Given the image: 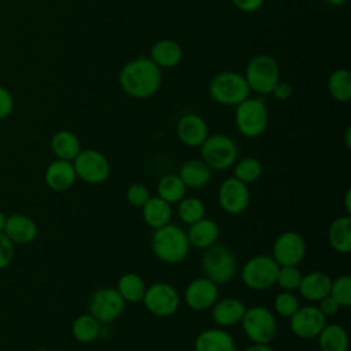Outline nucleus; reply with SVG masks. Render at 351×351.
I'll list each match as a JSON object with an SVG mask.
<instances>
[{
  "label": "nucleus",
  "mask_w": 351,
  "mask_h": 351,
  "mask_svg": "<svg viewBox=\"0 0 351 351\" xmlns=\"http://www.w3.org/2000/svg\"><path fill=\"white\" fill-rule=\"evenodd\" d=\"M71 335L80 343H92L101 335V324L92 314L84 313L73 321Z\"/></svg>",
  "instance_id": "nucleus-31"
},
{
  "label": "nucleus",
  "mask_w": 351,
  "mask_h": 351,
  "mask_svg": "<svg viewBox=\"0 0 351 351\" xmlns=\"http://www.w3.org/2000/svg\"><path fill=\"white\" fill-rule=\"evenodd\" d=\"M240 325L245 337L254 344H270L278 329L274 313L265 306L247 307Z\"/></svg>",
  "instance_id": "nucleus-7"
},
{
  "label": "nucleus",
  "mask_w": 351,
  "mask_h": 351,
  "mask_svg": "<svg viewBox=\"0 0 351 351\" xmlns=\"http://www.w3.org/2000/svg\"><path fill=\"white\" fill-rule=\"evenodd\" d=\"M177 215L182 223L192 225L206 217V206L196 196H184L177 203Z\"/></svg>",
  "instance_id": "nucleus-35"
},
{
  "label": "nucleus",
  "mask_w": 351,
  "mask_h": 351,
  "mask_svg": "<svg viewBox=\"0 0 351 351\" xmlns=\"http://www.w3.org/2000/svg\"><path fill=\"white\" fill-rule=\"evenodd\" d=\"M247 306L237 298L218 299L211 307L213 322L223 329L236 326L241 322Z\"/></svg>",
  "instance_id": "nucleus-18"
},
{
  "label": "nucleus",
  "mask_w": 351,
  "mask_h": 351,
  "mask_svg": "<svg viewBox=\"0 0 351 351\" xmlns=\"http://www.w3.org/2000/svg\"><path fill=\"white\" fill-rule=\"evenodd\" d=\"M151 250L158 261L167 265H177L186 259L191 245L186 232L181 226L170 222L154 230Z\"/></svg>",
  "instance_id": "nucleus-2"
},
{
  "label": "nucleus",
  "mask_w": 351,
  "mask_h": 351,
  "mask_svg": "<svg viewBox=\"0 0 351 351\" xmlns=\"http://www.w3.org/2000/svg\"><path fill=\"white\" fill-rule=\"evenodd\" d=\"M211 169L202 159L186 160L178 171L185 186L191 189H200L206 186L211 180Z\"/></svg>",
  "instance_id": "nucleus-27"
},
{
  "label": "nucleus",
  "mask_w": 351,
  "mask_h": 351,
  "mask_svg": "<svg viewBox=\"0 0 351 351\" xmlns=\"http://www.w3.org/2000/svg\"><path fill=\"white\" fill-rule=\"evenodd\" d=\"M244 78L250 90L259 95H270L274 85L280 81L278 63L269 53H258L248 62Z\"/></svg>",
  "instance_id": "nucleus-8"
},
{
  "label": "nucleus",
  "mask_w": 351,
  "mask_h": 351,
  "mask_svg": "<svg viewBox=\"0 0 351 351\" xmlns=\"http://www.w3.org/2000/svg\"><path fill=\"white\" fill-rule=\"evenodd\" d=\"M311 351H319V350H311Z\"/></svg>",
  "instance_id": "nucleus-51"
},
{
  "label": "nucleus",
  "mask_w": 351,
  "mask_h": 351,
  "mask_svg": "<svg viewBox=\"0 0 351 351\" xmlns=\"http://www.w3.org/2000/svg\"><path fill=\"white\" fill-rule=\"evenodd\" d=\"M52 351H66V350H60V348H58V350H52Z\"/></svg>",
  "instance_id": "nucleus-50"
},
{
  "label": "nucleus",
  "mask_w": 351,
  "mask_h": 351,
  "mask_svg": "<svg viewBox=\"0 0 351 351\" xmlns=\"http://www.w3.org/2000/svg\"><path fill=\"white\" fill-rule=\"evenodd\" d=\"M173 204L167 203L162 197L151 196L147 203L141 207L143 219L151 229H159L171 222Z\"/></svg>",
  "instance_id": "nucleus-25"
},
{
  "label": "nucleus",
  "mask_w": 351,
  "mask_h": 351,
  "mask_svg": "<svg viewBox=\"0 0 351 351\" xmlns=\"http://www.w3.org/2000/svg\"><path fill=\"white\" fill-rule=\"evenodd\" d=\"M44 181L55 192L67 191L77 181V174L73 162L55 159L48 165L44 173Z\"/></svg>",
  "instance_id": "nucleus-20"
},
{
  "label": "nucleus",
  "mask_w": 351,
  "mask_h": 351,
  "mask_svg": "<svg viewBox=\"0 0 351 351\" xmlns=\"http://www.w3.org/2000/svg\"><path fill=\"white\" fill-rule=\"evenodd\" d=\"M148 58L162 70L173 69L182 60V48L173 38H162L151 47Z\"/></svg>",
  "instance_id": "nucleus-24"
},
{
  "label": "nucleus",
  "mask_w": 351,
  "mask_h": 351,
  "mask_svg": "<svg viewBox=\"0 0 351 351\" xmlns=\"http://www.w3.org/2000/svg\"><path fill=\"white\" fill-rule=\"evenodd\" d=\"M329 95L340 103H346L351 97V73L348 69L340 67L332 71L328 80Z\"/></svg>",
  "instance_id": "nucleus-33"
},
{
  "label": "nucleus",
  "mask_w": 351,
  "mask_h": 351,
  "mask_svg": "<svg viewBox=\"0 0 351 351\" xmlns=\"http://www.w3.org/2000/svg\"><path fill=\"white\" fill-rule=\"evenodd\" d=\"M14 252V243L4 233H0V270L5 269L12 262Z\"/></svg>",
  "instance_id": "nucleus-40"
},
{
  "label": "nucleus",
  "mask_w": 351,
  "mask_h": 351,
  "mask_svg": "<svg viewBox=\"0 0 351 351\" xmlns=\"http://www.w3.org/2000/svg\"><path fill=\"white\" fill-rule=\"evenodd\" d=\"M306 255V241L295 230L280 233L271 248V256L280 266H298Z\"/></svg>",
  "instance_id": "nucleus-14"
},
{
  "label": "nucleus",
  "mask_w": 351,
  "mask_h": 351,
  "mask_svg": "<svg viewBox=\"0 0 351 351\" xmlns=\"http://www.w3.org/2000/svg\"><path fill=\"white\" fill-rule=\"evenodd\" d=\"M118 82L125 93L134 99L154 96L162 85V69L148 56H137L126 62L119 74Z\"/></svg>",
  "instance_id": "nucleus-1"
},
{
  "label": "nucleus",
  "mask_w": 351,
  "mask_h": 351,
  "mask_svg": "<svg viewBox=\"0 0 351 351\" xmlns=\"http://www.w3.org/2000/svg\"><path fill=\"white\" fill-rule=\"evenodd\" d=\"M330 296H333L340 307H350L351 306V277L348 274L337 276L332 278L330 284Z\"/></svg>",
  "instance_id": "nucleus-37"
},
{
  "label": "nucleus",
  "mask_w": 351,
  "mask_h": 351,
  "mask_svg": "<svg viewBox=\"0 0 351 351\" xmlns=\"http://www.w3.org/2000/svg\"><path fill=\"white\" fill-rule=\"evenodd\" d=\"M125 197L130 206L141 208L147 203V200L151 197V192L144 184L134 182L126 188Z\"/></svg>",
  "instance_id": "nucleus-39"
},
{
  "label": "nucleus",
  "mask_w": 351,
  "mask_h": 351,
  "mask_svg": "<svg viewBox=\"0 0 351 351\" xmlns=\"http://www.w3.org/2000/svg\"><path fill=\"white\" fill-rule=\"evenodd\" d=\"M185 232L191 248L193 247L202 251L217 244L219 237L218 223L214 219L206 217H203L202 219L196 221L192 225H188V230Z\"/></svg>",
  "instance_id": "nucleus-22"
},
{
  "label": "nucleus",
  "mask_w": 351,
  "mask_h": 351,
  "mask_svg": "<svg viewBox=\"0 0 351 351\" xmlns=\"http://www.w3.org/2000/svg\"><path fill=\"white\" fill-rule=\"evenodd\" d=\"M200 148V159L211 171H225L239 159V148L232 137L225 133L208 134Z\"/></svg>",
  "instance_id": "nucleus-5"
},
{
  "label": "nucleus",
  "mask_w": 351,
  "mask_h": 351,
  "mask_svg": "<svg viewBox=\"0 0 351 351\" xmlns=\"http://www.w3.org/2000/svg\"><path fill=\"white\" fill-rule=\"evenodd\" d=\"M330 284L332 278L329 277V274H326L325 271L314 270L302 276L298 291L304 300L317 303L324 296L329 295Z\"/></svg>",
  "instance_id": "nucleus-23"
},
{
  "label": "nucleus",
  "mask_w": 351,
  "mask_h": 351,
  "mask_svg": "<svg viewBox=\"0 0 351 351\" xmlns=\"http://www.w3.org/2000/svg\"><path fill=\"white\" fill-rule=\"evenodd\" d=\"M326 324V317L319 311L317 304L302 306L289 317V329L293 336L302 340L317 339Z\"/></svg>",
  "instance_id": "nucleus-15"
},
{
  "label": "nucleus",
  "mask_w": 351,
  "mask_h": 351,
  "mask_svg": "<svg viewBox=\"0 0 351 351\" xmlns=\"http://www.w3.org/2000/svg\"><path fill=\"white\" fill-rule=\"evenodd\" d=\"M14 244H29L38 234L37 223L25 214H11L7 217L4 232Z\"/></svg>",
  "instance_id": "nucleus-21"
},
{
  "label": "nucleus",
  "mask_w": 351,
  "mask_h": 351,
  "mask_svg": "<svg viewBox=\"0 0 351 351\" xmlns=\"http://www.w3.org/2000/svg\"><path fill=\"white\" fill-rule=\"evenodd\" d=\"M115 289L126 303H140L144 298L147 284L140 274L129 271L118 278Z\"/></svg>",
  "instance_id": "nucleus-30"
},
{
  "label": "nucleus",
  "mask_w": 351,
  "mask_h": 351,
  "mask_svg": "<svg viewBox=\"0 0 351 351\" xmlns=\"http://www.w3.org/2000/svg\"><path fill=\"white\" fill-rule=\"evenodd\" d=\"M302 273L298 269V266H280L277 271V278L276 284L282 289V291H289L295 292L299 288L300 280H302Z\"/></svg>",
  "instance_id": "nucleus-38"
},
{
  "label": "nucleus",
  "mask_w": 351,
  "mask_h": 351,
  "mask_svg": "<svg viewBox=\"0 0 351 351\" xmlns=\"http://www.w3.org/2000/svg\"><path fill=\"white\" fill-rule=\"evenodd\" d=\"M182 299L191 310L206 311L219 299L218 284L204 276L196 277L186 284Z\"/></svg>",
  "instance_id": "nucleus-16"
},
{
  "label": "nucleus",
  "mask_w": 351,
  "mask_h": 351,
  "mask_svg": "<svg viewBox=\"0 0 351 351\" xmlns=\"http://www.w3.org/2000/svg\"><path fill=\"white\" fill-rule=\"evenodd\" d=\"M5 221H7V215L0 210V233H3V232H4Z\"/></svg>",
  "instance_id": "nucleus-47"
},
{
  "label": "nucleus",
  "mask_w": 351,
  "mask_h": 351,
  "mask_svg": "<svg viewBox=\"0 0 351 351\" xmlns=\"http://www.w3.org/2000/svg\"><path fill=\"white\" fill-rule=\"evenodd\" d=\"M218 204L219 207L230 215H239L243 214L251 200V193L248 189V185L241 182L240 180L232 177L225 178L219 186L217 193Z\"/></svg>",
  "instance_id": "nucleus-13"
},
{
  "label": "nucleus",
  "mask_w": 351,
  "mask_h": 351,
  "mask_svg": "<svg viewBox=\"0 0 351 351\" xmlns=\"http://www.w3.org/2000/svg\"><path fill=\"white\" fill-rule=\"evenodd\" d=\"M300 307V300L295 292L281 291L274 296L273 300V313L282 317L289 318L293 313Z\"/></svg>",
  "instance_id": "nucleus-36"
},
{
  "label": "nucleus",
  "mask_w": 351,
  "mask_h": 351,
  "mask_svg": "<svg viewBox=\"0 0 351 351\" xmlns=\"http://www.w3.org/2000/svg\"><path fill=\"white\" fill-rule=\"evenodd\" d=\"M202 270L204 277L221 285L236 277L239 271V262L230 248L222 244H214L203 252Z\"/></svg>",
  "instance_id": "nucleus-4"
},
{
  "label": "nucleus",
  "mask_w": 351,
  "mask_h": 351,
  "mask_svg": "<svg viewBox=\"0 0 351 351\" xmlns=\"http://www.w3.org/2000/svg\"><path fill=\"white\" fill-rule=\"evenodd\" d=\"M344 207H346V214L350 215L351 213V189L350 188L346 191V195H344Z\"/></svg>",
  "instance_id": "nucleus-46"
},
{
  "label": "nucleus",
  "mask_w": 351,
  "mask_h": 351,
  "mask_svg": "<svg viewBox=\"0 0 351 351\" xmlns=\"http://www.w3.org/2000/svg\"><path fill=\"white\" fill-rule=\"evenodd\" d=\"M328 243L333 251L348 254L351 251V217L344 214L332 221L328 229Z\"/></svg>",
  "instance_id": "nucleus-26"
},
{
  "label": "nucleus",
  "mask_w": 351,
  "mask_h": 351,
  "mask_svg": "<svg viewBox=\"0 0 351 351\" xmlns=\"http://www.w3.org/2000/svg\"><path fill=\"white\" fill-rule=\"evenodd\" d=\"M232 3L243 12H255L263 5L265 0H232Z\"/></svg>",
  "instance_id": "nucleus-44"
},
{
  "label": "nucleus",
  "mask_w": 351,
  "mask_h": 351,
  "mask_svg": "<svg viewBox=\"0 0 351 351\" xmlns=\"http://www.w3.org/2000/svg\"><path fill=\"white\" fill-rule=\"evenodd\" d=\"M176 133L178 140L191 148H197L207 138L208 126L204 118L195 112H188L180 117L176 125Z\"/></svg>",
  "instance_id": "nucleus-17"
},
{
  "label": "nucleus",
  "mask_w": 351,
  "mask_h": 351,
  "mask_svg": "<svg viewBox=\"0 0 351 351\" xmlns=\"http://www.w3.org/2000/svg\"><path fill=\"white\" fill-rule=\"evenodd\" d=\"M186 186L178 174H165L160 177L156 185L158 196L170 204H177L184 196H186Z\"/></svg>",
  "instance_id": "nucleus-32"
},
{
  "label": "nucleus",
  "mask_w": 351,
  "mask_h": 351,
  "mask_svg": "<svg viewBox=\"0 0 351 351\" xmlns=\"http://www.w3.org/2000/svg\"><path fill=\"white\" fill-rule=\"evenodd\" d=\"M125 306L126 302L115 288L104 287L92 293L88 302V313L92 314L101 325H108L122 315Z\"/></svg>",
  "instance_id": "nucleus-12"
},
{
  "label": "nucleus",
  "mask_w": 351,
  "mask_h": 351,
  "mask_svg": "<svg viewBox=\"0 0 351 351\" xmlns=\"http://www.w3.org/2000/svg\"><path fill=\"white\" fill-rule=\"evenodd\" d=\"M51 151L56 156V159H63V160H70L78 155V152L82 149L81 148V141L75 133L71 130H58L52 137H51Z\"/></svg>",
  "instance_id": "nucleus-28"
},
{
  "label": "nucleus",
  "mask_w": 351,
  "mask_h": 351,
  "mask_svg": "<svg viewBox=\"0 0 351 351\" xmlns=\"http://www.w3.org/2000/svg\"><path fill=\"white\" fill-rule=\"evenodd\" d=\"M350 134H351V130H350V128L346 130V147L347 148H350V145H351V141H350Z\"/></svg>",
  "instance_id": "nucleus-49"
},
{
  "label": "nucleus",
  "mask_w": 351,
  "mask_h": 351,
  "mask_svg": "<svg viewBox=\"0 0 351 351\" xmlns=\"http://www.w3.org/2000/svg\"><path fill=\"white\" fill-rule=\"evenodd\" d=\"M195 351H239L233 336L223 328H207L197 333L193 341Z\"/></svg>",
  "instance_id": "nucleus-19"
},
{
  "label": "nucleus",
  "mask_w": 351,
  "mask_h": 351,
  "mask_svg": "<svg viewBox=\"0 0 351 351\" xmlns=\"http://www.w3.org/2000/svg\"><path fill=\"white\" fill-rule=\"evenodd\" d=\"M270 95H273L278 101H285V100H288L292 96V86H291L289 82L278 81L274 85V88H273Z\"/></svg>",
  "instance_id": "nucleus-43"
},
{
  "label": "nucleus",
  "mask_w": 351,
  "mask_h": 351,
  "mask_svg": "<svg viewBox=\"0 0 351 351\" xmlns=\"http://www.w3.org/2000/svg\"><path fill=\"white\" fill-rule=\"evenodd\" d=\"M317 340L319 351H347L350 344L347 330L339 324L326 322Z\"/></svg>",
  "instance_id": "nucleus-29"
},
{
  "label": "nucleus",
  "mask_w": 351,
  "mask_h": 351,
  "mask_svg": "<svg viewBox=\"0 0 351 351\" xmlns=\"http://www.w3.org/2000/svg\"><path fill=\"white\" fill-rule=\"evenodd\" d=\"M73 166L77 178L93 185L104 182L111 173L110 160L103 152L95 148L81 149L73 159Z\"/></svg>",
  "instance_id": "nucleus-11"
},
{
  "label": "nucleus",
  "mask_w": 351,
  "mask_h": 351,
  "mask_svg": "<svg viewBox=\"0 0 351 351\" xmlns=\"http://www.w3.org/2000/svg\"><path fill=\"white\" fill-rule=\"evenodd\" d=\"M141 302L149 314L167 318L174 315L180 308L181 296L171 284L159 281L147 287Z\"/></svg>",
  "instance_id": "nucleus-10"
},
{
  "label": "nucleus",
  "mask_w": 351,
  "mask_h": 351,
  "mask_svg": "<svg viewBox=\"0 0 351 351\" xmlns=\"http://www.w3.org/2000/svg\"><path fill=\"white\" fill-rule=\"evenodd\" d=\"M241 351H274L269 344H254L251 343V346L243 348Z\"/></svg>",
  "instance_id": "nucleus-45"
},
{
  "label": "nucleus",
  "mask_w": 351,
  "mask_h": 351,
  "mask_svg": "<svg viewBox=\"0 0 351 351\" xmlns=\"http://www.w3.org/2000/svg\"><path fill=\"white\" fill-rule=\"evenodd\" d=\"M234 123L239 133L247 138H256L265 133L269 111L263 99L247 97L234 110Z\"/></svg>",
  "instance_id": "nucleus-6"
},
{
  "label": "nucleus",
  "mask_w": 351,
  "mask_h": 351,
  "mask_svg": "<svg viewBox=\"0 0 351 351\" xmlns=\"http://www.w3.org/2000/svg\"><path fill=\"white\" fill-rule=\"evenodd\" d=\"M278 267L271 255L251 256L241 267V281L252 291H266L276 285Z\"/></svg>",
  "instance_id": "nucleus-9"
},
{
  "label": "nucleus",
  "mask_w": 351,
  "mask_h": 351,
  "mask_svg": "<svg viewBox=\"0 0 351 351\" xmlns=\"http://www.w3.org/2000/svg\"><path fill=\"white\" fill-rule=\"evenodd\" d=\"M263 173V166L261 160L255 156H244L237 159L233 165V177L241 182L250 185L256 182Z\"/></svg>",
  "instance_id": "nucleus-34"
},
{
  "label": "nucleus",
  "mask_w": 351,
  "mask_h": 351,
  "mask_svg": "<svg viewBox=\"0 0 351 351\" xmlns=\"http://www.w3.org/2000/svg\"><path fill=\"white\" fill-rule=\"evenodd\" d=\"M210 97L226 107H236L243 100L250 97V86L244 78V74L226 70L215 74L208 85Z\"/></svg>",
  "instance_id": "nucleus-3"
},
{
  "label": "nucleus",
  "mask_w": 351,
  "mask_h": 351,
  "mask_svg": "<svg viewBox=\"0 0 351 351\" xmlns=\"http://www.w3.org/2000/svg\"><path fill=\"white\" fill-rule=\"evenodd\" d=\"M14 110V97L10 90L0 85V119L7 118Z\"/></svg>",
  "instance_id": "nucleus-42"
},
{
  "label": "nucleus",
  "mask_w": 351,
  "mask_h": 351,
  "mask_svg": "<svg viewBox=\"0 0 351 351\" xmlns=\"http://www.w3.org/2000/svg\"><path fill=\"white\" fill-rule=\"evenodd\" d=\"M317 307L319 308V311H321L326 318L336 315V314L339 313V310L341 308L340 304L337 303V300H336L333 296H330V295H326V296H324L321 300H318V302H317Z\"/></svg>",
  "instance_id": "nucleus-41"
},
{
  "label": "nucleus",
  "mask_w": 351,
  "mask_h": 351,
  "mask_svg": "<svg viewBox=\"0 0 351 351\" xmlns=\"http://www.w3.org/2000/svg\"><path fill=\"white\" fill-rule=\"evenodd\" d=\"M328 4L330 5H335V7H339V5H343L347 3V0H326Z\"/></svg>",
  "instance_id": "nucleus-48"
}]
</instances>
